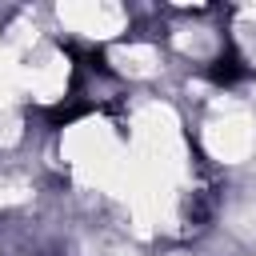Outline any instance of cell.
<instances>
[{
	"label": "cell",
	"mask_w": 256,
	"mask_h": 256,
	"mask_svg": "<svg viewBox=\"0 0 256 256\" xmlns=\"http://www.w3.org/2000/svg\"><path fill=\"white\" fill-rule=\"evenodd\" d=\"M248 76V68H244V60L236 56V52H224L216 64H212V80L216 84H236V80H244Z\"/></svg>",
	"instance_id": "obj_1"
}]
</instances>
